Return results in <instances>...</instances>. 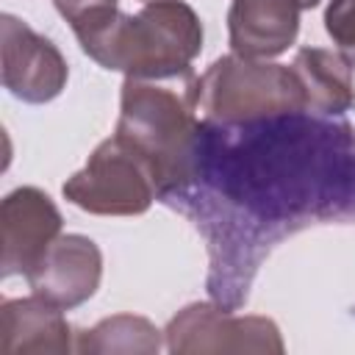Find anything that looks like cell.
<instances>
[{"instance_id":"1","label":"cell","mask_w":355,"mask_h":355,"mask_svg":"<svg viewBox=\"0 0 355 355\" xmlns=\"http://www.w3.org/2000/svg\"><path fill=\"white\" fill-rule=\"evenodd\" d=\"M72 33L103 69L141 80L191 78L202 50V22L183 0H147L139 14L114 8Z\"/></svg>"},{"instance_id":"2","label":"cell","mask_w":355,"mask_h":355,"mask_svg":"<svg viewBox=\"0 0 355 355\" xmlns=\"http://www.w3.org/2000/svg\"><path fill=\"white\" fill-rule=\"evenodd\" d=\"M114 133L144 158L158 194H172L194 180L200 116L189 89L180 94L158 80L125 78Z\"/></svg>"},{"instance_id":"3","label":"cell","mask_w":355,"mask_h":355,"mask_svg":"<svg viewBox=\"0 0 355 355\" xmlns=\"http://www.w3.org/2000/svg\"><path fill=\"white\" fill-rule=\"evenodd\" d=\"M189 100L205 122L244 125L308 111L297 72L288 64L227 53L189 80Z\"/></svg>"},{"instance_id":"4","label":"cell","mask_w":355,"mask_h":355,"mask_svg":"<svg viewBox=\"0 0 355 355\" xmlns=\"http://www.w3.org/2000/svg\"><path fill=\"white\" fill-rule=\"evenodd\" d=\"M64 197L94 216H139L158 197L144 158L116 133L100 141L89 161L64 180Z\"/></svg>"},{"instance_id":"5","label":"cell","mask_w":355,"mask_h":355,"mask_svg":"<svg viewBox=\"0 0 355 355\" xmlns=\"http://www.w3.org/2000/svg\"><path fill=\"white\" fill-rule=\"evenodd\" d=\"M172 355L205 352H275L286 349L280 327L269 316H233L214 302H189L164 327Z\"/></svg>"},{"instance_id":"6","label":"cell","mask_w":355,"mask_h":355,"mask_svg":"<svg viewBox=\"0 0 355 355\" xmlns=\"http://www.w3.org/2000/svg\"><path fill=\"white\" fill-rule=\"evenodd\" d=\"M0 50H3V86L22 103L55 100L69 78L67 58L42 33L14 14L0 17Z\"/></svg>"},{"instance_id":"7","label":"cell","mask_w":355,"mask_h":355,"mask_svg":"<svg viewBox=\"0 0 355 355\" xmlns=\"http://www.w3.org/2000/svg\"><path fill=\"white\" fill-rule=\"evenodd\" d=\"M64 219L47 191L17 186L0 205V275H28L31 266L61 236Z\"/></svg>"},{"instance_id":"8","label":"cell","mask_w":355,"mask_h":355,"mask_svg":"<svg viewBox=\"0 0 355 355\" xmlns=\"http://www.w3.org/2000/svg\"><path fill=\"white\" fill-rule=\"evenodd\" d=\"M28 288L64 311L94 297L103 280V252L83 233H61L25 275Z\"/></svg>"},{"instance_id":"9","label":"cell","mask_w":355,"mask_h":355,"mask_svg":"<svg viewBox=\"0 0 355 355\" xmlns=\"http://www.w3.org/2000/svg\"><path fill=\"white\" fill-rule=\"evenodd\" d=\"M75 333L64 308L31 291L0 302V355H67Z\"/></svg>"},{"instance_id":"10","label":"cell","mask_w":355,"mask_h":355,"mask_svg":"<svg viewBox=\"0 0 355 355\" xmlns=\"http://www.w3.org/2000/svg\"><path fill=\"white\" fill-rule=\"evenodd\" d=\"M297 0H233L227 8L230 53L244 58H277L300 33Z\"/></svg>"},{"instance_id":"11","label":"cell","mask_w":355,"mask_h":355,"mask_svg":"<svg viewBox=\"0 0 355 355\" xmlns=\"http://www.w3.org/2000/svg\"><path fill=\"white\" fill-rule=\"evenodd\" d=\"M291 69L302 83L308 111L338 116L355 105L352 67L341 53L324 47H300Z\"/></svg>"},{"instance_id":"12","label":"cell","mask_w":355,"mask_h":355,"mask_svg":"<svg viewBox=\"0 0 355 355\" xmlns=\"http://www.w3.org/2000/svg\"><path fill=\"white\" fill-rule=\"evenodd\" d=\"M164 333L139 313H114L100 319L94 327L75 333V352L89 355H155L161 349Z\"/></svg>"},{"instance_id":"13","label":"cell","mask_w":355,"mask_h":355,"mask_svg":"<svg viewBox=\"0 0 355 355\" xmlns=\"http://www.w3.org/2000/svg\"><path fill=\"white\" fill-rule=\"evenodd\" d=\"M324 31L355 69V0H330L324 8Z\"/></svg>"},{"instance_id":"14","label":"cell","mask_w":355,"mask_h":355,"mask_svg":"<svg viewBox=\"0 0 355 355\" xmlns=\"http://www.w3.org/2000/svg\"><path fill=\"white\" fill-rule=\"evenodd\" d=\"M53 6L58 8V14L69 22V28H80L108 11L116 8V0H53Z\"/></svg>"},{"instance_id":"15","label":"cell","mask_w":355,"mask_h":355,"mask_svg":"<svg viewBox=\"0 0 355 355\" xmlns=\"http://www.w3.org/2000/svg\"><path fill=\"white\" fill-rule=\"evenodd\" d=\"M297 3H300V8H302V11H308V8H316L322 0H297Z\"/></svg>"},{"instance_id":"16","label":"cell","mask_w":355,"mask_h":355,"mask_svg":"<svg viewBox=\"0 0 355 355\" xmlns=\"http://www.w3.org/2000/svg\"><path fill=\"white\" fill-rule=\"evenodd\" d=\"M144 3H147V0H144Z\"/></svg>"}]
</instances>
